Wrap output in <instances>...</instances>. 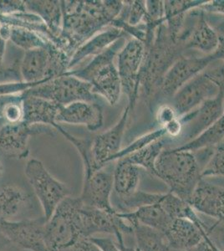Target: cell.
<instances>
[{"instance_id":"6da1fadb","label":"cell","mask_w":224,"mask_h":251,"mask_svg":"<svg viewBox=\"0 0 224 251\" xmlns=\"http://www.w3.org/2000/svg\"><path fill=\"white\" fill-rule=\"evenodd\" d=\"M123 1H62L63 25L57 46L71 58L77 49L111 26Z\"/></svg>"},{"instance_id":"7a4b0ae2","label":"cell","mask_w":224,"mask_h":251,"mask_svg":"<svg viewBox=\"0 0 224 251\" xmlns=\"http://www.w3.org/2000/svg\"><path fill=\"white\" fill-rule=\"evenodd\" d=\"M201 169L192 151L163 149L156 160L154 176L166 183L169 192L188 202L201 181Z\"/></svg>"},{"instance_id":"3957f363","label":"cell","mask_w":224,"mask_h":251,"mask_svg":"<svg viewBox=\"0 0 224 251\" xmlns=\"http://www.w3.org/2000/svg\"><path fill=\"white\" fill-rule=\"evenodd\" d=\"M125 43V37L120 39L105 51L94 57L84 68L68 71L69 74L91 84L95 94L105 98L110 105L115 106L122 92L115 59Z\"/></svg>"},{"instance_id":"277c9868","label":"cell","mask_w":224,"mask_h":251,"mask_svg":"<svg viewBox=\"0 0 224 251\" xmlns=\"http://www.w3.org/2000/svg\"><path fill=\"white\" fill-rule=\"evenodd\" d=\"M184 47L173 39L166 25L157 28L153 42L146 47L145 58L141 72V86L150 94L154 89L161 87L165 75L177 59Z\"/></svg>"},{"instance_id":"5b68a950","label":"cell","mask_w":224,"mask_h":251,"mask_svg":"<svg viewBox=\"0 0 224 251\" xmlns=\"http://www.w3.org/2000/svg\"><path fill=\"white\" fill-rule=\"evenodd\" d=\"M79 198L67 197L58 205L46 225V241L50 251H60L83 239Z\"/></svg>"},{"instance_id":"8992f818","label":"cell","mask_w":224,"mask_h":251,"mask_svg":"<svg viewBox=\"0 0 224 251\" xmlns=\"http://www.w3.org/2000/svg\"><path fill=\"white\" fill-rule=\"evenodd\" d=\"M70 60L71 58L55 44L46 48L34 49L25 53L20 74L24 82L41 84L68 72Z\"/></svg>"},{"instance_id":"52a82bcc","label":"cell","mask_w":224,"mask_h":251,"mask_svg":"<svg viewBox=\"0 0 224 251\" xmlns=\"http://www.w3.org/2000/svg\"><path fill=\"white\" fill-rule=\"evenodd\" d=\"M23 93L51 100L61 106L76 101L98 102V96L94 93L91 84L75 77L68 72L46 82L34 85Z\"/></svg>"},{"instance_id":"ba28073f","label":"cell","mask_w":224,"mask_h":251,"mask_svg":"<svg viewBox=\"0 0 224 251\" xmlns=\"http://www.w3.org/2000/svg\"><path fill=\"white\" fill-rule=\"evenodd\" d=\"M25 174L40 201L43 216L48 220L63 200L71 196L70 188L56 179L37 158L26 163Z\"/></svg>"},{"instance_id":"9c48e42d","label":"cell","mask_w":224,"mask_h":251,"mask_svg":"<svg viewBox=\"0 0 224 251\" xmlns=\"http://www.w3.org/2000/svg\"><path fill=\"white\" fill-rule=\"evenodd\" d=\"M146 47L139 40L127 41L117 55V71L122 84V92L128 97L131 110L136 105L141 86V72L145 58Z\"/></svg>"},{"instance_id":"30bf717a","label":"cell","mask_w":224,"mask_h":251,"mask_svg":"<svg viewBox=\"0 0 224 251\" xmlns=\"http://www.w3.org/2000/svg\"><path fill=\"white\" fill-rule=\"evenodd\" d=\"M177 41L185 50H193L208 55L218 48L219 36L207 23L205 12L198 8L188 12Z\"/></svg>"},{"instance_id":"8fae6325","label":"cell","mask_w":224,"mask_h":251,"mask_svg":"<svg viewBox=\"0 0 224 251\" xmlns=\"http://www.w3.org/2000/svg\"><path fill=\"white\" fill-rule=\"evenodd\" d=\"M45 216L17 221H0V235L29 251H50L46 245Z\"/></svg>"},{"instance_id":"7c38bea8","label":"cell","mask_w":224,"mask_h":251,"mask_svg":"<svg viewBox=\"0 0 224 251\" xmlns=\"http://www.w3.org/2000/svg\"><path fill=\"white\" fill-rule=\"evenodd\" d=\"M221 90L219 83L205 70L174 94L173 108L178 117H182L198 108L206 100L218 96Z\"/></svg>"},{"instance_id":"4fadbf2b","label":"cell","mask_w":224,"mask_h":251,"mask_svg":"<svg viewBox=\"0 0 224 251\" xmlns=\"http://www.w3.org/2000/svg\"><path fill=\"white\" fill-rule=\"evenodd\" d=\"M47 126L30 125L25 122L0 127V151L7 157L23 159L29 153L28 141L38 135H54Z\"/></svg>"},{"instance_id":"5bb4252c","label":"cell","mask_w":224,"mask_h":251,"mask_svg":"<svg viewBox=\"0 0 224 251\" xmlns=\"http://www.w3.org/2000/svg\"><path fill=\"white\" fill-rule=\"evenodd\" d=\"M213 55H182L171 66L163 77L160 91L166 97H173L186 83L214 62Z\"/></svg>"},{"instance_id":"9a60e30c","label":"cell","mask_w":224,"mask_h":251,"mask_svg":"<svg viewBox=\"0 0 224 251\" xmlns=\"http://www.w3.org/2000/svg\"><path fill=\"white\" fill-rule=\"evenodd\" d=\"M131 109L126 106L122 112L120 120L105 132L97 135L91 143V156L93 162V173L102 169L113 162L122 150L123 136L127 125L128 117Z\"/></svg>"},{"instance_id":"2e32d148","label":"cell","mask_w":224,"mask_h":251,"mask_svg":"<svg viewBox=\"0 0 224 251\" xmlns=\"http://www.w3.org/2000/svg\"><path fill=\"white\" fill-rule=\"evenodd\" d=\"M108 165V164H107ZM107 165L84 177L82 192L79 196L85 205L115 213L111 198L113 194V170L107 169Z\"/></svg>"},{"instance_id":"e0dca14e","label":"cell","mask_w":224,"mask_h":251,"mask_svg":"<svg viewBox=\"0 0 224 251\" xmlns=\"http://www.w3.org/2000/svg\"><path fill=\"white\" fill-rule=\"evenodd\" d=\"M224 113V92L222 88L218 96L206 100L198 108L179 117L182 131L186 132L187 142L196 138L213 125Z\"/></svg>"},{"instance_id":"ac0fdd59","label":"cell","mask_w":224,"mask_h":251,"mask_svg":"<svg viewBox=\"0 0 224 251\" xmlns=\"http://www.w3.org/2000/svg\"><path fill=\"white\" fill-rule=\"evenodd\" d=\"M208 234L206 226H199L185 219H176L173 220L164 235L171 250L190 251L201 245Z\"/></svg>"},{"instance_id":"d6986e66","label":"cell","mask_w":224,"mask_h":251,"mask_svg":"<svg viewBox=\"0 0 224 251\" xmlns=\"http://www.w3.org/2000/svg\"><path fill=\"white\" fill-rule=\"evenodd\" d=\"M188 203L197 213L215 219L218 223L224 220V186L208 183L202 178Z\"/></svg>"},{"instance_id":"ffe728a7","label":"cell","mask_w":224,"mask_h":251,"mask_svg":"<svg viewBox=\"0 0 224 251\" xmlns=\"http://www.w3.org/2000/svg\"><path fill=\"white\" fill-rule=\"evenodd\" d=\"M57 123L83 125L91 131H96L103 125V111L98 102L76 101L61 106L57 117Z\"/></svg>"},{"instance_id":"44dd1931","label":"cell","mask_w":224,"mask_h":251,"mask_svg":"<svg viewBox=\"0 0 224 251\" xmlns=\"http://www.w3.org/2000/svg\"><path fill=\"white\" fill-rule=\"evenodd\" d=\"M24 96V122L30 125L47 126L59 131L61 126L56 120L61 106L40 97Z\"/></svg>"},{"instance_id":"7402d4cb","label":"cell","mask_w":224,"mask_h":251,"mask_svg":"<svg viewBox=\"0 0 224 251\" xmlns=\"http://www.w3.org/2000/svg\"><path fill=\"white\" fill-rule=\"evenodd\" d=\"M125 33L122 29H117L113 26L107 27L106 29L97 33L77 49L70 60L69 71L85 60V58L90 56L96 57L105 51L117 40L125 37Z\"/></svg>"},{"instance_id":"603a6c76","label":"cell","mask_w":224,"mask_h":251,"mask_svg":"<svg viewBox=\"0 0 224 251\" xmlns=\"http://www.w3.org/2000/svg\"><path fill=\"white\" fill-rule=\"evenodd\" d=\"M117 161L113 170V192L122 203L139 190L141 173L139 167L124 157Z\"/></svg>"},{"instance_id":"cb8c5ba5","label":"cell","mask_w":224,"mask_h":251,"mask_svg":"<svg viewBox=\"0 0 224 251\" xmlns=\"http://www.w3.org/2000/svg\"><path fill=\"white\" fill-rule=\"evenodd\" d=\"M29 195L25 189L14 184L0 187V221H16L29 204Z\"/></svg>"},{"instance_id":"d4e9b609","label":"cell","mask_w":224,"mask_h":251,"mask_svg":"<svg viewBox=\"0 0 224 251\" xmlns=\"http://www.w3.org/2000/svg\"><path fill=\"white\" fill-rule=\"evenodd\" d=\"M26 9L29 13L37 15L46 24L49 30L56 40L62 29V1H38L26 0Z\"/></svg>"},{"instance_id":"484cf974","label":"cell","mask_w":224,"mask_h":251,"mask_svg":"<svg viewBox=\"0 0 224 251\" xmlns=\"http://www.w3.org/2000/svg\"><path fill=\"white\" fill-rule=\"evenodd\" d=\"M207 2L205 0L164 1L165 24L167 23L168 32L174 40L177 41L188 12L200 8Z\"/></svg>"},{"instance_id":"4316f807","label":"cell","mask_w":224,"mask_h":251,"mask_svg":"<svg viewBox=\"0 0 224 251\" xmlns=\"http://www.w3.org/2000/svg\"><path fill=\"white\" fill-rule=\"evenodd\" d=\"M157 203L173 220L185 219L191 220L199 226H205L190 203L171 192L161 194Z\"/></svg>"},{"instance_id":"83f0119b","label":"cell","mask_w":224,"mask_h":251,"mask_svg":"<svg viewBox=\"0 0 224 251\" xmlns=\"http://www.w3.org/2000/svg\"><path fill=\"white\" fill-rule=\"evenodd\" d=\"M131 214L141 225L156 229L162 234L167 231L173 220L158 203L142 206L131 212Z\"/></svg>"},{"instance_id":"f1b7e54d","label":"cell","mask_w":224,"mask_h":251,"mask_svg":"<svg viewBox=\"0 0 224 251\" xmlns=\"http://www.w3.org/2000/svg\"><path fill=\"white\" fill-rule=\"evenodd\" d=\"M224 140V113L219 120L206 129L193 140L187 142L176 149L183 151H199L201 149H214Z\"/></svg>"},{"instance_id":"f546056e","label":"cell","mask_w":224,"mask_h":251,"mask_svg":"<svg viewBox=\"0 0 224 251\" xmlns=\"http://www.w3.org/2000/svg\"><path fill=\"white\" fill-rule=\"evenodd\" d=\"M24 93L0 94V127L23 122Z\"/></svg>"},{"instance_id":"4dcf8cb0","label":"cell","mask_w":224,"mask_h":251,"mask_svg":"<svg viewBox=\"0 0 224 251\" xmlns=\"http://www.w3.org/2000/svg\"><path fill=\"white\" fill-rule=\"evenodd\" d=\"M136 247L141 251H170L164 234L148 226L137 224L133 231Z\"/></svg>"},{"instance_id":"1f68e13d","label":"cell","mask_w":224,"mask_h":251,"mask_svg":"<svg viewBox=\"0 0 224 251\" xmlns=\"http://www.w3.org/2000/svg\"><path fill=\"white\" fill-rule=\"evenodd\" d=\"M9 40L15 46L23 49L25 51L34 49L46 48L52 44H55L50 39L37 32L15 26H10Z\"/></svg>"},{"instance_id":"d6a6232c","label":"cell","mask_w":224,"mask_h":251,"mask_svg":"<svg viewBox=\"0 0 224 251\" xmlns=\"http://www.w3.org/2000/svg\"><path fill=\"white\" fill-rule=\"evenodd\" d=\"M163 139H161L146 146L145 148L139 151H135L133 153L123 157L133 163L134 165L139 167L140 169H146L150 174H153L156 160L158 158L159 155L163 151Z\"/></svg>"},{"instance_id":"836d02e7","label":"cell","mask_w":224,"mask_h":251,"mask_svg":"<svg viewBox=\"0 0 224 251\" xmlns=\"http://www.w3.org/2000/svg\"><path fill=\"white\" fill-rule=\"evenodd\" d=\"M166 135H167V131L165 130L164 127H161L155 131L148 132L147 134L143 135L142 137H138L137 139L133 141L131 144L125 147V149H122L119 153L114 157L113 161H117L122 157L133 153L135 151H139L143 148H145L146 146L149 145L156 141L163 139Z\"/></svg>"},{"instance_id":"e575fe53","label":"cell","mask_w":224,"mask_h":251,"mask_svg":"<svg viewBox=\"0 0 224 251\" xmlns=\"http://www.w3.org/2000/svg\"><path fill=\"white\" fill-rule=\"evenodd\" d=\"M201 178L224 177V143H219L213 149V154L201 169Z\"/></svg>"},{"instance_id":"d590c367","label":"cell","mask_w":224,"mask_h":251,"mask_svg":"<svg viewBox=\"0 0 224 251\" xmlns=\"http://www.w3.org/2000/svg\"><path fill=\"white\" fill-rule=\"evenodd\" d=\"M26 11L27 9L25 1L0 0V16H6Z\"/></svg>"},{"instance_id":"8d00e7d4","label":"cell","mask_w":224,"mask_h":251,"mask_svg":"<svg viewBox=\"0 0 224 251\" xmlns=\"http://www.w3.org/2000/svg\"><path fill=\"white\" fill-rule=\"evenodd\" d=\"M205 18L219 37L224 38V15L205 12Z\"/></svg>"},{"instance_id":"74e56055","label":"cell","mask_w":224,"mask_h":251,"mask_svg":"<svg viewBox=\"0 0 224 251\" xmlns=\"http://www.w3.org/2000/svg\"><path fill=\"white\" fill-rule=\"evenodd\" d=\"M90 240L101 251H122L118 243L109 237H91Z\"/></svg>"},{"instance_id":"f35d334b","label":"cell","mask_w":224,"mask_h":251,"mask_svg":"<svg viewBox=\"0 0 224 251\" xmlns=\"http://www.w3.org/2000/svg\"><path fill=\"white\" fill-rule=\"evenodd\" d=\"M177 117L178 116L176 114L175 109L173 108V106H169V105H163L161 106L158 109L157 115H156V118L159 123L162 124V126L171 123L172 121L175 120Z\"/></svg>"},{"instance_id":"ab89813d","label":"cell","mask_w":224,"mask_h":251,"mask_svg":"<svg viewBox=\"0 0 224 251\" xmlns=\"http://www.w3.org/2000/svg\"><path fill=\"white\" fill-rule=\"evenodd\" d=\"M60 251H101L90 239H81Z\"/></svg>"},{"instance_id":"60d3db41","label":"cell","mask_w":224,"mask_h":251,"mask_svg":"<svg viewBox=\"0 0 224 251\" xmlns=\"http://www.w3.org/2000/svg\"><path fill=\"white\" fill-rule=\"evenodd\" d=\"M200 8L205 12L224 15V0L207 1V3L201 5Z\"/></svg>"},{"instance_id":"b9f144b4","label":"cell","mask_w":224,"mask_h":251,"mask_svg":"<svg viewBox=\"0 0 224 251\" xmlns=\"http://www.w3.org/2000/svg\"><path fill=\"white\" fill-rule=\"evenodd\" d=\"M162 127H164L167 131V135H170L171 137H177L182 131V124L179 117L176 118L175 120L172 121L171 123Z\"/></svg>"},{"instance_id":"7bdbcfd3","label":"cell","mask_w":224,"mask_h":251,"mask_svg":"<svg viewBox=\"0 0 224 251\" xmlns=\"http://www.w3.org/2000/svg\"><path fill=\"white\" fill-rule=\"evenodd\" d=\"M213 55V60L224 62V38L219 37V44Z\"/></svg>"},{"instance_id":"ee69618b","label":"cell","mask_w":224,"mask_h":251,"mask_svg":"<svg viewBox=\"0 0 224 251\" xmlns=\"http://www.w3.org/2000/svg\"><path fill=\"white\" fill-rule=\"evenodd\" d=\"M6 41L1 35H0V73L3 72V59L5 54Z\"/></svg>"},{"instance_id":"f6af8a7d","label":"cell","mask_w":224,"mask_h":251,"mask_svg":"<svg viewBox=\"0 0 224 251\" xmlns=\"http://www.w3.org/2000/svg\"><path fill=\"white\" fill-rule=\"evenodd\" d=\"M202 244L204 246L205 251H222L218 246H216L213 240H211L209 235L205 238L204 241Z\"/></svg>"},{"instance_id":"bcb514c9","label":"cell","mask_w":224,"mask_h":251,"mask_svg":"<svg viewBox=\"0 0 224 251\" xmlns=\"http://www.w3.org/2000/svg\"><path fill=\"white\" fill-rule=\"evenodd\" d=\"M117 243H118V245H119L120 247L122 249V251H141L137 247L134 249L128 248L124 244V240H117Z\"/></svg>"},{"instance_id":"7dc6e473","label":"cell","mask_w":224,"mask_h":251,"mask_svg":"<svg viewBox=\"0 0 224 251\" xmlns=\"http://www.w3.org/2000/svg\"><path fill=\"white\" fill-rule=\"evenodd\" d=\"M10 243L9 242V240H6L4 237H0V251H3L5 250L6 247L9 246Z\"/></svg>"},{"instance_id":"c3c4849f","label":"cell","mask_w":224,"mask_h":251,"mask_svg":"<svg viewBox=\"0 0 224 251\" xmlns=\"http://www.w3.org/2000/svg\"><path fill=\"white\" fill-rule=\"evenodd\" d=\"M3 164H2V162H1V160H0V176L3 174Z\"/></svg>"},{"instance_id":"681fc988","label":"cell","mask_w":224,"mask_h":251,"mask_svg":"<svg viewBox=\"0 0 224 251\" xmlns=\"http://www.w3.org/2000/svg\"><path fill=\"white\" fill-rule=\"evenodd\" d=\"M222 143H224V141H223V142H222Z\"/></svg>"},{"instance_id":"f907efd6","label":"cell","mask_w":224,"mask_h":251,"mask_svg":"<svg viewBox=\"0 0 224 251\" xmlns=\"http://www.w3.org/2000/svg\"><path fill=\"white\" fill-rule=\"evenodd\" d=\"M223 89H224V88H223Z\"/></svg>"}]
</instances>
